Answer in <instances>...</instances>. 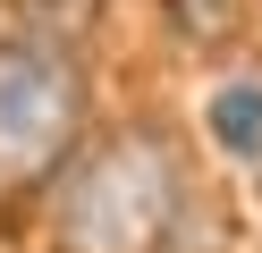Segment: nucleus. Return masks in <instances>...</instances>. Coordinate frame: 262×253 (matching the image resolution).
I'll list each match as a JSON object with an SVG mask.
<instances>
[{
	"instance_id": "f257e3e1",
	"label": "nucleus",
	"mask_w": 262,
	"mask_h": 253,
	"mask_svg": "<svg viewBox=\"0 0 262 253\" xmlns=\"http://www.w3.org/2000/svg\"><path fill=\"white\" fill-rule=\"evenodd\" d=\"M178 160L152 127L102 135L59 177V245L68 253H161L178 228Z\"/></svg>"
},
{
	"instance_id": "f03ea898",
	"label": "nucleus",
	"mask_w": 262,
	"mask_h": 253,
	"mask_svg": "<svg viewBox=\"0 0 262 253\" xmlns=\"http://www.w3.org/2000/svg\"><path fill=\"white\" fill-rule=\"evenodd\" d=\"M76 135H85V76L68 42L0 34V202L51 186Z\"/></svg>"
},
{
	"instance_id": "7ed1b4c3",
	"label": "nucleus",
	"mask_w": 262,
	"mask_h": 253,
	"mask_svg": "<svg viewBox=\"0 0 262 253\" xmlns=\"http://www.w3.org/2000/svg\"><path fill=\"white\" fill-rule=\"evenodd\" d=\"M211 144L228 152V160H262V76H237L211 93Z\"/></svg>"
},
{
	"instance_id": "20e7f679",
	"label": "nucleus",
	"mask_w": 262,
	"mask_h": 253,
	"mask_svg": "<svg viewBox=\"0 0 262 253\" xmlns=\"http://www.w3.org/2000/svg\"><path fill=\"white\" fill-rule=\"evenodd\" d=\"M102 9H110V0H17L26 34H42V42H76V34H93Z\"/></svg>"
},
{
	"instance_id": "39448f33",
	"label": "nucleus",
	"mask_w": 262,
	"mask_h": 253,
	"mask_svg": "<svg viewBox=\"0 0 262 253\" xmlns=\"http://www.w3.org/2000/svg\"><path fill=\"white\" fill-rule=\"evenodd\" d=\"M178 34H194V42H228V26H237V0H169Z\"/></svg>"
}]
</instances>
